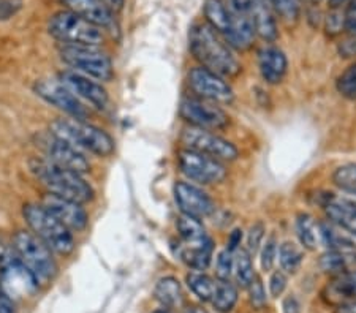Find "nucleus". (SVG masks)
Wrapping results in <instances>:
<instances>
[{
	"instance_id": "nucleus-1",
	"label": "nucleus",
	"mask_w": 356,
	"mask_h": 313,
	"mask_svg": "<svg viewBox=\"0 0 356 313\" xmlns=\"http://www.w3.org/2000/svg\"><path fill=\"white\" fill-rule=\"evenodd\" d=\"M188 49L201 67L208 68L225 79L238 76L243 71V65L229 44L223 42L220 33H217L206 22H197L191 27Z\"/></svg>"
},
{
	"instance_id": "nucleus-2",
	"label": "nucleus",
	"mask_w": 356,
	"mask_h": 313,
	"mask_svg": "<svg viewBox=\"0 0 356 313\" xmlns=\"http://www.w3.org/2000/svg\"><path fill=\"white\" fill-rule=\"evenodd\" d=\"M32 171L51 195L72 199V201L81 204L94 199L95 192L89 182L83 178V174L62 168L49 160L35 162L32 164Z\"/></svg>"
},
{
	"instance_id": "nucleus-3",
	"label": "nucleus",
	"mask_w": 356,
	"mask_h": 313,
	"mask_svg": "<svg viewBox=\"0 0 356 313\" xmlns=\"http://www.w3.org/2000/svg\"><path fill=\"white\" fill-rule=\"evenodd\" d=\"M11 246L21 264L26 267L37 285H48L57 276L54 252L40 241L31 230H19L11 237Z\"/></svg>"
},
{
	"instance_id": "nucleus-4",
	"label": "nucleus",
	"mask_w": 356,
	"mask_h": 313,
	"mask_svg": "<svg viewBox=\"0 0 356 313\" xmlns=\"http://www.w3.org/2000/svg\"><path fill=\"white\" fill-rule=\"evenodd\" d=\"M51 133L59 136L78 149H84L100 158L111 157L116 151L113 136L100 127L78 119H57L51 124Z\"/></svg>"
},
{
	"instance_id": "nucleus-5",
	"label": "nucleus",
	"mask_w": 356,
	"mask_h": 313,
	"mask_svg": "<svg viewBox=\"0 0 356 313\" xmlns=\"http://www.w3.org/2000/svg\"><path fill=\"white\" fill-rule=\"evenodd\" d=\"M22 215H24L29 230L56 255L70 256L74 252L76 242H74L73 231L60 223L42 204H27L22 209Z\"/></svg>"
},
{
	"instance_id": "nucleus-6",
	"label": "nucleus",
	"mask_w": 356,
	"mask_h": 313,
	"mask_svg": "<svg viewBox=\"0 0 356 313\" xmlns=\"http://www.w3.org/2000/svg\"><path fill=\"white\" fill-rule=\"evenodd\" d=\"M48 32L64 46H100L105 42V33L100 27L70 10L53 15L48 22Z\"/></svg>"
},
{
	"instance_id": "nucleus-7",
	"label": "nucleus",
	"mask_w": 356,
	"mask_h": 313,
	"mask_svg": "<svg viewBox=\"0 0 356 313\" xmlns=\"http://www.w3.org/2000/svg\"><path fill=\"white\" fill-rule=\"evenodd\" d=\"M176 163L181 174L197 185L222 184L228 176L225 163L186 147L177 151Z\"/></svg>"
},
{
	"instance_id": "nucleus-8",
	"label": "nucleus",
	"mask_w": 356,
	"mask_h": 313,
	"mask_svg": "<svg viewBox=\"0 0 356 313\" xmlns=\"http://www.w3.org/2000/svg\"><path fill=\"white\" fill-rule=\"evenodd\" d=\"M60 59L64 64L97 81H111L114 67L110 57L102 53L99 46H64L60 49Z\"/></svg>"
},
{
	"instance_id": "nucleus-9",
	"label": "nucleus",
	"mask_w": 356,
	"mask_h": 313,
	"mask_svg": "<svg viewBox=\"0 0 356 313\" xmlns=\"http://www.w3.org/2000/svg\"><path fill=\"white\" fill-rule=\"evenodd\" d=\"M179 141L182 147H186V149L201 152L204 155L217 158V160L223 163L234 162L239 157V149L232 141L222 138L220 135H217L216 132H209V130L187 125L186 128H182Z\"/></svg>"
},
{
	"instance_id": "nucleus-10",
	"label": "nucleus",
	"mask_w": 356,
	"mask_h": 313,
	"mask_svg": "<svg viewBox=\"0 0 356 313\" xmlns=\"http://www.w3.org/2000/svg\"><path fill=\"white\" fill-rule=\"evenodd\" d=\"M187 85L193 96L212 101L217 105H232L234 101V90L223 76L197 65L187 73Z\"/></svg>"
},
{
	"instance_id": "nucleus-11",
	"label": "nucleus",
	"mask_w": 356,
	"mask_h": 313,
	"mask_svg": "<svg viewBox=\"0 0 356 313\" xmlns=\"http://www.w3.org/2000/svg\"><path fill=\"white\" fill-rule=\"evenodd\" d=\"M179 116L191 127L209 130V132H219L229 125V116L225 110L198 96H187L181 101Z\"/></svg>"
},
{
	"instance_id": "nucleus-12",
	"label": "nucleus",
	"mask_w": 356,
	"mask_h": 313,
	"mask_svg": "<svg viewBox=\"0 0 356 313\" xmlns=\"http://www.w3.org/2000/svg\"><path fill=\"white\" fill-rule=\"evenodd\" d=\"M318 204L323 209L326 220L356 241V193L346 190L325 192L318 195Z\"/></svg>"
},
{
	"instance_id": "nucleus-13",
	"label": "nucleus",
	"mask_w": 356,
	"mask_h": 313,
	"mask_svg": "<svg viewBox=\"0 0 356 313\" xmlns=\"http://www.w3.org/2000/svg\"><path fill=\"white\" fill-rule=\"evenodd\" d=\"M38 146L44 152L46 160H49L51 163L72 169L79 174H86L90 171L89 160L79 152L78 147H74L68 141L59 138V136L51 132L48 135L40 136Z\"/></svg>"
},
{
	"instance_id": "nucleus-14",
	"label": "nucleus",
	"mask_w": 356,
	"mask_h": 313,
	"mask_svg": "<svg viewBox=\"0 0 356 313\" xmlns=\"http://www.w3.org/2000/svg\"><path fill=\"white\" fill-rule=\"evenodd\" d=\"M175 201L181 214L191 215L198 220H203L214 214L216 204L208 193L200 185L188 180H176L173 187Z\"/></svg>"
},
{
	"instance_id": "nucleus-15",
	"label": "nucleus",
	"mask_w": 356,
	"mask_h": 313,
	"mask_svg": "<svg viewBox=\"0 0 356 313\" xmlns=\"http://www.w3.org/2000/svg\"><path fill=\"white\" fill-rule=\"evenodd\" d=\"M59 81L79 100H84L86 103L92 105L97 110H106V106L110 105L108 90L100 83H97L94 78L73 70H65L59 75Z\"/></svg>"
},
{
	"instance_id": "nucleus-16",
	"label": "nucleus",
	"mask_w": 356,
	"mask_h": 313,
	"mask_svg": "<svg viewBox=\"0 0 356 313\" xmlns=\"http://www.w3.org/2000/svg\"><path fill=\"white\" fill-rule=\"evenodd\" d=\"M35 92L48 103L67 112L72 119L86 121L89 117V110L83 105V101L76 95H73L60 81H49V79L40 81L35 85Z\"/></svg>"
},
{
	"instance_id": "nucleus-17",
	"label": "nucleus",
	"mask_w": 356,
	"mask_h": 313,
	"mask_svg": "<svg viewBox=\"0 0 356 313\" xmlns=\"http://www.w3.org/2000/svg\"><path fill=\"white\" fill-rule=\"evenodd\" d=\"M42 206L49 214H53L60 223H64L70 231H84L89 225V214L86 212L81 203L46 193L43 196Z\"/></svg>"
},
{
	"instance_id": "nucleus-18",
	"label": "nucleus",
	"mask_w": 356,
	"mask_h": 313,
	"mask_svg": "<svg viewBox=\"0 0 356 313\" xmlns=\"http://www.w3.org/2000/svg\"><path fill=\"white\" fill-rule=\"evenodd\" d=\"M257 59L263 81L271 85H277L284 81L289 71V59L282 49L274 44H266L258 51Z\"/></svg>"
},
{
	"instance_id": "nucleus-19",
	"label": "nucleus",
	"mask_w": 356,
	"mask_h": 313,
	"mask_svg": "<svg viewBox=\"0 0 356 313\" xmlns=\"http://www.w3.org/2000/svg\"><path fill=\"white\" fill-rule=\"evenodd\" d=\"M321 294L326 303L334 307L356 303V269H347L332 276Z\"/></svg>"
},
{
	"instance_id": "nucleus-20",
	"label": "nucleus",
	"mask_w": 356,
	"mask_h": 313,
	"mask_svg": "<svg viewBox=\"0 0 356 313\" xmlns=\"http://www.w3.org/2000/svg\"><path fill=\"white\" fill-rule=\"evenodd\" d=\"M62 2L65 3L67 10L79 15L81 18L92 22L97 27L110 31V28L116 26L114 13L102 0H62Z\"/></svg>"
},
{
	"instance_id": "nucleus-21",
	"label": "nucleus",
	"mask_w": 356,
	"mask_h": 313,
	"mask_svg": "<svg viewBox=\"0 0 356 313\" xmlns=\"http://www.w3.org/2000/svg\"><path fill=\"white\" fill-rule=\"evenodd\" d=\"M249 16L252 24H254L257 37H260L263 42L274 43L279 38L277 18H275L274 10L268 0H254L249 10Z\"/></svg>"
},
{
	"instance_id": "nucleus-22",
	"label": "nucleus",
	"mask_w": 356,
	"mask_h": 313,
	"mask_svg": "<svg viewBox=\"0 0 356 313\" xmlns=\"http://www.w3.org/2000/svg\"><path fill=\"white\" fill-rule=\"evenodd\" d=\"M255 38L257 33L249 13H241V11L232 10V22H229L228 33L225 35V42L229 44V48L236 51H247L252 48Z\"/></svg>"
},
{
	"instance_id": "nucleus-23",
	"label": "nucleus",
	"mask_w": 356,
	"mask_h": 313,
	"mask_svg": "<svg viewBox=\"0 0 356 313\" xmlns=\"http://www.w3.org/2000/svg\"><path fill=\"white\" fill-rule=\"evenodd\" d=\"M176 230L184 244V247L187 248L203 246V244H206L211 239L203 225V221L186 214H181L179 217L176 219Z\"/></svg>"
},
{
	"instance_id": "nucleus-24",
	"label": "nucleus",
	"mask_w": 356,
	"mask_h": 313,
	"mask_svg": "<svg viewBox=\"0 0 356 313\" xmlns=\"http://www.w3.org/2000/svg\"><path fill=\"white\" fill-rule=\"evenodd\" d=\"M203 15L206 24L220 35H227L232 22V10L223 0H204Z\"/></svg>"
},
{
	"instance_id": "nucleus-25",
	"label": "nucleus",
	"mask_w": 356,
	"mask_h": 313,
	"mask_svg": "<svg viewBox=\"0 0 356 313\" xmlns=\"http://www.w3.org/2000/svg\"><path fill=\"white\" fill-rule=\"evenodd\" d=\"M156 298L165 309H177L184 303V293L176 277H163L156 285Z\"/></svg>"
},
{
	"instance_id": "nucleus-26",
	"label": "nucleus",
	"mask_w": 356,
	"mask_h": 313,
	"mask_svg": "<svg viewBox=\"0 0 356 313\" xmlns=\"http://www.w3.org/2000/svg\"><path fill=\"white\" fill-rule=\"evenodd\" d=\"M238 298H239V293H238L236 283H233L232 280H225V278H217L214 294H212V299H211V304L214 305V309L217 312L220 313L232 312L238 303Z\"/></svg>"
},
{
	"instance_id": "nucleus-27",
	"label": "nucleus",
	"mask_w": 356,
	"mask_h": 313,
	"mask_svg": "<svg viewBox=\"0 0 356 313\" xmlns=\"http://www.w3.org/2000/svg\"><path fill=\"white\" fill-rule=\"evenodd\" d=\"M179 256L184 263H186L188 267H192L193 271L204 272L211 264L212 256H214V241L209 239V241L203 244V246L193 247V248L184 247L181 248Z\"/></svg>"
},
{
	"instance_id": "nucleus-28",
	"label": "nucleus",
	"mask_w": 356,
	"mask_h": 313,
	"mask_svg": "<svg viewBox=\"0 0 356 313\" xmlns=\"http://www.w3.org/2000/svg\"><path fill=\"white\" fill-rule=\"evenodd\" d=\"M296 236L301 247L306 250H315L318 247L320 235H318V221H315L312 215L298 214L296 217Z\"/></svg>"
},
{
	"instance_id": "nucleus-29",
	"label": "nucleus",
	"mask_w": 356,
	"mask_h": 313,
	"mask_svg": "<svg viewBox=\"0 0 356 313\" xmlns=\"http://www.w3.org/2000/svg\"><path fill=\"white\" fill-rule=\"evenodd\" d=\"M254 261H252V255L247 248H238L234 252V266H233V278L236 287L247 288L249 283L254 280L255 277Z\"/></svg>"
},
{
	"instance_id": "nucleus-30",
	"label": "nucleus",
	"mask_w": 356,
	"mask_h": 313,
	"mask_svg": "<svg viewBox=\"0 0 356 313\" xmlns=\"http://www.w3.org/2000/svg\"><path fill=\"white\" fill-rule=\"evenodd\" d=\"M277 260L280 269L284 272H289V274H295L304 261V248L301 246H298L296 242L285 241L282 244H279Z\"/></svg>"
},
{
	"instance_id": "nucleus-31",
	"label": "nucleus",
	"mask_w": 356,
	"mask_h": 313,
	"mask_svg": "<svg viewBox=\"0 0 356 313\" xmlns=\"http://www.w3.org/2000/svg\"><path fill=\"white\" fill-rule=\"evenodd\" d=\"M216 280L217 278L211 277L201 271H192L191 274H187L186 282L187 287L191 288V291L197 296L203 303H211L212 294L216 289Z\"/></svg>"
},
{
	"instance_id": "nucleus-32",
	"label": "nucleus",
	"mask_w": 356,
	"mask_h": 313,
	"mask_svg": "<svg viewBox=\"0 0 356 313\" xmlns=\"http://www.w3.org/2000/svg\"><path fill=\"white\" fill-rule=\"evenodd\" d=\"M318 266L321 271L330 276L341 274V272L348 269V255L346 250H326L320 256Z\"/></svg>"
},
{
	"instance_id": "nucleus-33",
	"label": "nucleus",
	"mask_w": 356,
	"mask_h": 313,
	"mask_svg": "<svg viewBox=\"0 0 356 313\" xmlns=\"http://www.w3.org/2000/svg\"><path fill=\"white\" fill-rule=\"evenodd\" d=\"M275 16L286 24H295L301 16V0H268Z\"/></svg>"
},
{
	"instance_id": "nucleus-34",
	"label": "nucleus",
	"mask_w": 356,
	"mask_h": 313,
	"mask_svg": "<svg viewBox=\"0 0 356 313\" xmlns=\"http://www.w3.org/2000/svg\"><path fill=\"white\" fill-rule=\"evenodd\" d=\"M331 179L339 190L356 193V163H347L336 168Z\"/></svg>"
},
{
	"instance_id": "nucleus-35",
	"label": "nucleus",
	"mask_w": 356,
	"mask_h": 313,
	"mask_svg": "<svg viewBox=\"0 0 356 313\" xmlns=\"http://www.w3.org/2000/svg\"><path fill=\"white\" fill-rule=\"evenodd\" d=\"M337 92L348 100H356V62L342 71L336 81Z\"/></svg>"
},
{
	"instance_id": "nucleus-36",
	"label": "nucleus",
	"mask_w": 356,
	"mask_h": 313,
	"mask_svg": "<svg viewBox=\"0 0 356 313\" xmlns=\"http://www.w3.org/2000/svg\"><path fill=\"white\" fill-rule=\"evenodd\" d=\"M277 248H279V242H277V237L274 235L268 236L265 241H263L260 247V264H261V269L265 272H269L274 267L275 260H277Z\"/></svg>"
},
{
	"instance_id": "nucleus-37",
	"label": "nucleus",
	"mask_w": 356,
	"mask_h": 313,
	"mask_svg": "<svg viewBox=\"0 0 356 313\" xmlns=\"http://www.w3.org/2000/svg\"><path fill=\"white\" fill-rule=\"evenodd\" d=\"M233 266H234V252L223 248L217 253L216 258V272L217 278H225L229 280L233 277Z\"/></svg>"
},
{
	"instance_id": "nucleus-38",
	"label": "nucleus",
	"mask_w": 356,
	"mask_h": 313,
	"mask_svg": "<svg viewBox=\"0 0 356 313\" xmlns=\"http://www.w3.org/2000/svg\"><path fill=\"white\" fill-rule=\"evenodd\" d=\"M249 301L254 309L260 310L263 307L266 305L268 303V298H266V289H265V285H263V280L258 276L254 277V280L249 283Z\"/></svg>"
},
{
	"instance_id": "nucleus-39",
	"label": "nucleus",
	"mask_w": 356,
	"mask_h": 313,
	"mask_svg": "<svg viewBox=\"0 0 356 313\" xmlns=\"http://www.w3.org/2000/svg\"><path fill=\"white\" fill-rule=\"evenodd\" d=\"M265 232H266V226L263 221H257L250 226L249 232H247V250H249V253H257L258 250H260L263 241H265Z\"/></svg>"
},
{
	"instance_id": "nucleus-40",
	"label": "nucleus",
	"mask_w": 356,
	"mask_h": 313,
	"mask_svg": "<svg viewBox=\"0 0 356 313\" xmlns=\"http://www.w3.org/2000/svg\"><path fill=\"white\" fill-rule=\"evenodd\" d=\"M325 31L328 35H339V33L346 31V19H343V11L339 10H331L330 13L326 15L325 19Z\"/></svg>"
},
{
	"instance_id": "nucleus-41",
	"label": "nucleus",
	"mask_w": 356,
	"mask_h": 313,
	"mask_svg": "<svg viewBox=\"0 0 356 313\" xmlns=\"http://www.w3.org/2000/svg\"><path fill=\"white\" fill-rule=\"evenodd\" d=\"M286 283H289V278H286L284 271H274L271 277H269V294L273 298H279L282 296L286 289Z\"/></svg>"
},
{
	"instance_id": "nucleus-42",
	"label": "nucleus",
	"mask_w": 356,
	"mask_h": 313,
	"mask_svg": "<svg viewBox=\"0 0 356 313\" xmlns=\"http://www.w3.org/2000/svg\"><path fill=\"white\" fill-rule=\"evenodd\" d=\"M343 19H346V31L352 35L356 33V0H350L343 11Z\"/></svg>"
},
{
	"instance_id": "nucleus-43",
	"label": "nucleus",
	"mask_w": 356,
	"mask_h": 313,
	"mask_svg": "<svg viewBox=\"0 0 356 313\" xmlns=\"http://www.w3.org/2000/svg\"><path fill=\"white\" fill-rule=\"evenodd\" d=\"M339 54L341 57H346V59H350V57H356V33H352L347 40H343L339 44Z\"/></svg>"
},
{
	"instance_id": "nucleus-44",
	"label": "nucleus",
	"mask_w": 356,
	"mask_h": 313,
	"mask_svg": "<svg viewBox=\"0 0 356 313\" xmlns=\"http://www.w3.org/2000/svg\"><path fill=\"white\" fill-rule=\"evenodd\" d=\"M243 237H244L243 230H241V228H234V230L228 235L225 248L229 250V252H236L238 248H241V242H243Z\"/></svg>"
},
{
	"instance_id": "nucleus-45",
	"label": "nucleus",
	"mask_w": 356,
	"mask_h": 313,
	"mask_svg": "<svg viewBox=\"0 0 356 313\" xmlns=\"http://www.w3.org/2000/svg\"><path fill=\"white\" fill-rule=\"evenodd\" d=\"M0 313H18L15 299L0 288Z\"/></svg>"
},
{
	"instance_id": "nucleus-46",
	"label": "nucleus",
	"mask_w": 356,
	"mask_h": 313,
	"mask_svg": "<svg viewBox=\"0 0 356 313\" xmlns=\"http://www.w3.org/2000/svg\"><path fill=\"white\" fill-rule=\"evenodd\" d=\"M284 313H301V303L296 296H286L282 303Z\"/></svg>"
},
{
	"instance_id": "nucleus-47",
	"label": "nucleus",
	"mask_w": 356,
	"mask_h": 313,
	"mask_svg": "<svg viewBox=\"0 0 356 313\" xmlns=\"http://www.w3.org/2000/svg\"><path fill=\"white\" fill-rule=\"evenodd\" d=\"M252 3L254 0H228V7L233 11H241V13H249Z\"/></svg>"
},
{
	"instance_id": "nucleus-48",
	"label": "nucleus",
	"mask_w": 356,
	"mask_h": 313,
	"mask_svg": "<svg viewBox=\"0 0 356 313\" xmlns=\"http://www.w3.org/2000/svg\"><path fill=\"white\" fill-rule=\"evenodd\" d=\"M13 0H0V19H7L15 13Z\"/></svg>"
},
{
	"instance_id": "nucleus-49",
	"label": "nucleus",
	"mask_w": 356,
	"mask_h": 313,
	"mask_svg": "<svg viewBox=\"0 0 356 313\" xmlns=\"http://www.w3.org/2000/svg\"><path fill=\"white\" fill-rule=\"evenodd\" d=\"M102 2L105 3L106 7L113 11V13H118V11L124 8L125 0H102Z\"/></svg>"
},
{
	"instance_id": "nucleus-50",
	"label": "nucleus",
	"mask_w": 356,
	"mask_h": 313,
	"mask_svg": "<svg viewBox=\"0 0 356 313\" xmlns=\"http://www.w3.org/2000/svg\"><path fill=\"white\" fill-rule=\"evenodd\" d=\"M334 313H356V303H350V304H342L337 305Z\"/></svg>"
},
{
	"instance_id": "nucleus-51",
	"label": "nucleus",
	"mask_w": 356,
	"mask_h": 313,
	"mask_svg": "<svg viewBox=\"0 0 356 313\" xmlns=\"http://www.w3.org/2000/svg\"><path fill=\"white\" fill-rule=\"evenodd\" d=\"M350 2V0H328V7L331 10H339L342 8L343 5H347Z\"/></svg>"
},
{
	"instance_id": "nucleus-52",
	"label": "nucleus",
	"mask_w": 356,
	"mask_h": 313,
	"mask_svg": "<svg viewBox=\"0 0 356 313\" xmlns=\"http://www.w3.org/2000/svg\"><path fill=\"white\" fill-rule=\"evenodd\" d=\"M184 313H208V312H206V310L203 309V307L192 305V307H188V309L184 310Z\"/></svg>"
},
{
	"instance_id": "nucleus-53",
	"label": "nucleus",
	"mask_w": 356,
	"mask_h": 313,
	"mask_svg": "<svg viewBox=\"0 0 356 313\" xmlns=\"http://www.w3.org/2000/svg\"><path fill=\"white\" fill-rule=\"evenodd\" d=\"M154 313H173V312H171L170 309H165V307H163V309H159V310H156Z\"/></svg>"
},
{
	"instance_id": "nucleus-54",
	"label": "nucleus",
	"mask_w": 356,
	"mask_h": 313,
	"mask_svg": "<svg viewBox=\"0 0 356 313\" xmlns=\"http://www.w3.org/2000/svg\"><path fill=\"white\" fill-rule=\"evenodd\" d=\"M311 2H312L314 5H318L320 2H323V0H311Z\"/></svg>"
}]
</instances>
